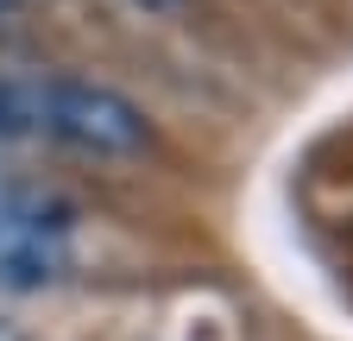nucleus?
<instances>
[{
    "mask_svg": "<svg viewBox=\"0 0 353 341\" xmlns=\"http://www.w3.org/2000/svg\"><path fill=\"white\" fill-rule=\"evenodd\" d=\"M70 272V208L44 190L13 184L0 196V284L32 291Z\"/></svg>",
    "mask_w": 353,
    "mask_h": 341,
    "instance_id": "nucleus-2",
    "label": "nucleus"
},
{
    "mask_svg": "<svg viewBox=\"0 0 353 341\" xmlns=\"http://www.w3.org/2000/svg\"><path fill=\"white\" fill-rule=\"evenodd\" d=\"M0 7H7V0H0Z\"/></svg>",
    "mask_w": 353,
    "mask_h": 341,
    "instance_id": "nucleus-5",
    "label": "nucleus"
},
{
    "mask_svg": "<svg viewBox=\"0 0 353 341\" xmlns=\"http://www.w3.org/2000/svg\"><path fill=\"white\" fill-rule=\"evenodd\" d=\"M7 89H13V133H44L76 152H139L152 139L145 114L95 82L51 76V82H7Z\"/></svg>",
    "mask_w": 353,
    "mask_h": 341,
    "instance_id": "nucleus-1",
    "label": "nucleus"
},
{
    "mask_svg": "<svg viewBox=\"0 0 353 341\" xmlns=\"http://www.w3.org/2000/svg\"><path fill=\"white\" fill-rule=\"evenodd\" d=\"M0 341H26V335H19V322H7V316H0Z\"/></svg>",
    "mask_w": 353,
    "mask_h": 341,
    "instance_id": "nucleus-4",
    "label": "nucleus"
},
{
    "mask_svg": "<svg viewBox=\"0 0 353 341\" xmlns=\"http://www.w3.org/2000/svg\"><path fill=\"white\" fill-rule=\"evenodd\" d=\"M0 133H13V89L0 82Z\"/></svg>",
    "mask_w": 353,
    "mask_h": 341,
    "instance_id": "nucleus-3",
    "label": "nucleus"
}]
</instances>
